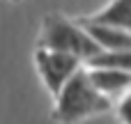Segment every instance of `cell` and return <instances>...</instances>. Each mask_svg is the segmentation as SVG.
<instances>
[{"mask_svg":"<svg viewBox=\"0 0 131 124\" xmlns=\"http://www.w3.org/2000/svg\"><path fill=\"white\" fill-rule=\"evenodd\" d=\"M74 21L85 30V35L97 44V48H101V51H131V32H127V30L97 25V23L85 21L83 16H76Z\"/></svg>","mask_w":131,"mask_h":124,"instance_id":"5b68a950","label":"cell"},{"mask_svg":"<svg viewBox=\"0 0 131 124\" xmlns=\"http://www.w3.org/2000/svg\"><path fill=\"white\" fill-rule=\"evenodd\" d=\"M83 69H115L131 71V51H99L83 62Z\"/></svg>","mask_w":131,"mask_h":124,"instance_id":"52a82bcc","label":"cell"},{"mask_svg":"<svg viewBox=\"0 0 131 124\" xmlns=\"http://www.w3.org/2000/svg\"><path fill=\"white\" fill-rule=\"evenodd\" d=\"M90 85L106 97L108 101H117L120 97L129 94L131 87V71H115V69H85Z\"/></svg>","mask_w":131,"mask_h":124,"instance_id":"277c9868","label":"cell"},{"mask_svg":"<svg viewBox=\"0 0 131 124\" xmlns=\"http://www.w3.org/2000/svg\"><path fill=\"white\" fill-rule=\"evenodd\" d=\"M35 69L44 83V87L48 90V94L55 99L58 92L64 87V83L83 67L78 58L67 55V53H55V51H46V48H35Z\"/></svg>","mask_w":131,"mask_h":124,"instance_id":"3957f363","label":"cell"},{"mask_svg":"<svg viewBox=\"0 0 131 124\" xmlns=\"http://www.w3.org/2000/svg\"><path fill=\"white\" fill-rule=\"evenodd\" d=\"M90 23L97 25H108V28H117V30H131V0H113L108 2L104 9H99L97 14L83 16Z\"/></svg>","mask_w":131,"mask_h":124,"instance_id":"8992f818","label":"cell"},{"mask_svg":"<svg viewBox=\"0 0 131 124\" xmlns=\"http://www.w3.org/2000/svg\"><path fill=\"white\" fill-rule=\"evenodd\" d=\"M129 106H131V94H124L120 97L115 104H113V110L117 115V120L122 124H131V115H129Z\"/></svg>","mask_w":131,"mask_h":124,"instance_id":"ba28073f","label":"cell"},{"mask_svg":"<svg viewBox=\"0 0 131 124\" xmlns=\"http://www.w3.org/2000/svg\"><path fill=\"white\" fill-rule=\"evenodd\" d=\"M113 110V101L101 97L88 81L85 69L81 67L53 99L51 120L55 124H81L90 117L106 115Z\"/></svg>","mask_w":131,"mask_h":124,"instance_id":"6da1fadb","label":"cell"},{"mask_svg":"<svg viewBox=\"0 0 131 124\" xmlns=\"http://www.w3.org/2000/svg\"><path fill=\"white\" fill-rule=\"evenodd\" d=\"M9 2H25V0H9Z\"/></svg>","mask_w":131,"mask_h":124,"instance_id":"9c48e42d","label":"cell"},{"mask_svg":"<svg viewBox=\"0 0 131 124\" xmlns=\"http://www.w3.org/2000/svg\"><path fill=\"white\" fill-rule=\"evenodd\" d=\"M37 48L74 55L81 60V64L101 51V48H97V44L85 35V30L74 18L58 14V12H48L44 16L41 28H39V37H37Z\"/></svg>","mask_w":131,"mask_h":124,"instance_id":"7a4b0ae2","label":"cell"}]
</instances>
